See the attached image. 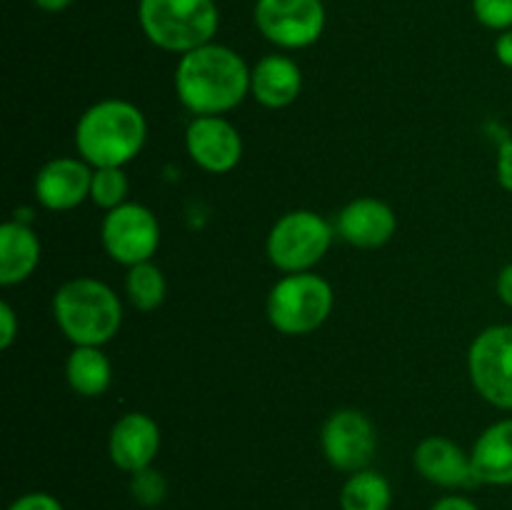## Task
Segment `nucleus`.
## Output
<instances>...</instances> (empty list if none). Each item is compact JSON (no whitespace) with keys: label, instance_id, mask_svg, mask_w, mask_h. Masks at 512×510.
I'll return each instance as SVG.
<instances>
[{"label":"nucleus","instance_id":"obj_1","mask_svg":"<svg viewBox=\"0 0 512 510\" xmlns=\"http://www.w3.org/2000/svg\"><path fill=\"white\" fill-rule=\"evenodd\" d=\"M175 95L193 115H225L250 95V68L238 50L213 40L180 55Z\"/></svg>","mask_w":512,"mask_h":510},{"label":"nucleus","instance_id":"obj_2","mask_svg":"<svg viewBox=\"0 0 512 510\" xmlns=\"http://www.w3.org/2000/svg\"><path fill=\"white\" fill-rule=\"evenodd\" d=\"M148 140V120L130 100L105 98L75 125V150L93 168H125Z\"/></svg>","mask_w":512,"mask_h":510},{"label":"nucleus","instance_id":"obj_3","mask_svg":"<svg viewBox=\"0 0 512 510\" xmlns=\"http://www.w3.org/2000/svg\"><path fill=\"white\" fill-rule=\"evenodd\" d=\"M53 318L73 345L103 348L123 325V303L108 283L80 275L55 290Z\"/></svg>","mask_w":512,"mask_h":510},{"label":"nucleus","instance_id":"obj_4","mask_svg":"<svg viewBox=\"0 0 512 510\" xmlns=\"http://www.w3.org/2000/svg\"><path fill=\"white\" fill-rule=\"evenodd\" d=\"M138 23L155 48L185 55L213 43L220 10L215 0H138Z\"/></svg>","mask_w":512,"mask_h":510},{"label":"nucleus","instance_id":"obj_5","mask_svg":"<svg viewBox=\"0 0 512 510\" xmlns=\"http://www.w3.org/2000/svg\"><path fill=\"white\" fill-rule=\"evenodd\" d=\"M335 305L333 285L323 275L288 273L270 288L265 313L280 335H308L330 318Z\"/></svg>","mask_w":512,"mask_h":510},{"label":"nucleus","instance_id":"obj_6","mask_svg":"<svg viewBox=\"0 0 512 510\" xmlns=\"http://www.w3.org/2000/svg\"><path fill=\"white\" fill-rule=\"evenodd\" d=\"M335 228L315 210H290L270 228L265 250L280 273H308L328 255Z\"/></svg>","mask_w":512,"mask_h":510},{"label":"nucleus","instance_id":"obj_7","mask_svg":"<svg viewBox=\"0 0 512 510\" xmlns=\"http://www.w3.org/2000/svg\"><path fill=\"white\" fill-rule=\"evenodd\" d=\"M468 375L475 393L512 413V323L480 330L468 350Z\"/></svg>","mask_w":512,"mask_h":510},{"label":"nucleus","instance_id":"obj_8","mask_svg":"<svg viewBox=\"0 0 512 510\" xmlns=\"http://www.w3.org/2000/svg\"><path fill=\"white\" fill-rule=\"evenodd\" d=\"M255 28L283 50L310 48L325 33L323 0H255Z\"/></svg>","mask_w":512,"mask_h":510},{"label":"nucleus","instance_id":"obj_9","mask_svg":"<svg viewBox=\"0 0 512 510\" xmlns=\"http://www.w3.org/2000/svg\"><path fill=\"white\" fill-rule=\"evenodd\" d=\"M100 243L115 263L133 265L153 260L160 248V223L150 208L140 203H123L108 210L100 223Z\"/></svg>","mask_w":512,"mask_h":510},{"label":"nucleus","instance_id":"obj_10","mask_svg":"<svg viewBox=\"0 0 512 510\" xmlns=\"http://www.w3.org/2000/svg\"><path fill=\"white\" fill-rule=\"evenodd\" d=\"M320 450L330 468L348 475L358 473L370 468L378 453V430L363 410L340 408L320 428Z\"/></svg>","mask_w":512,"mask_h":510},{"label":"nucleus","instance_id":"obj_11","mask_svg":"<svg viewBox=\"0 0 512 510\" xmlns=\"http://www.w3.org/2000/svg\"><path fill=\"white\" fill-rule=\"evenodd\" d=\"M185 150L200 170L230 173L243 158V138L223 115H195L185 128Z\"/></svg>","mask_w":512,"mask_h":510},{"label":"nucleus","instance_id":"obj_12","mask_svg":"<svg viewBox=\"0 0 512 510\" xmlns=\"http://www.w3.org/2000/svg\"><path fill=\"white\" fill-rule=\"evenodd\" d=\"M160 443H163V435H160V425L155 423L153 415L130 410V413L120 415L110 428L108 455L115 468L133 475L145 468H153L160 453Z\"/></svg>","mask_w":512,"mask_h":510},{"label":"nucleus","instance_id":"obj_13","mask_svg":"<svg viewBox=\"0 0 512 510\" xmlns=\"http://www.w3.org/2000/svg\"><path fill=\"white\" fill-rule=\"evenodd\" d=\"M93 170V165L85 163L83 158L48 160L33 180L35 198L43 208L55 210V213L78 208L80 203L90 200Z\"/></svg>","mask_w":512,"mask_h":510},{"label":"nucleus","instance_id":"obj_14","mask_svg":"<svg viewBox=\"0 0 512 510\" xmlns=\"http://www.w3.org/2000/svg\"><path fill=\"white\" fill-rule=\"evenodd\" d=\"M395 230H398L395 210L385 200L370 195L350 200L335 218V233L353 248H383L393 240Z\"/></svg>","mask_w":512,"mask_h":510},{"label":"nucleus","instance_id":"obj_15","mask_svg":"<svg viewBox=\"0 0 512 510\" xmlns=\"http://www.w3.org/2000/svg\"><path fill=\"white\" fill-rule=\"evenodd\" d=\"M413 465L428 483L448 490H463L478 485L473 475L470 453L445 435H428L413 450Z\"/></svg>","mask_w":512,"mask_h":510},{"label":"nucleus","instance_id":"obj_16","mask_svg":"<svg viewBox=\"0 0 512 510\" xmlns=\"http://www.w3.org/2000/svg\"><path fill=\"white\" fill-rule=\"evenodd\" d=\"M303 90V70L288 55H265L250 68V95L270 110L288 108Z\"/></svg>","mask_w":512,"mask_h":510},{"label":"nucleus","instance_id":"obj_17","mask_svg":"<svg viewBox=\"0 0 512 510\" xmlns=\"http://www.w3.org/2000/svg\"><path fill=\"white\" fill-rule=\"evenodd\" d=\"M470 463L478 485H512V418L495 420L475 438Z\"/></svg>","mask_w":512,"mask_h":510},{"label":"nucleus","instance_id":"obj_18","mask_svg":"<svg viewBox=\"0 0 512 510\" xmlns=\"http://www.w3.org/2000/svg\"><path fill=\"white\" fill-rule=\"evenodd\" d=\"M40 265V238L28 223L8 220L0 225V285L13 288L28 280Z\"/></svg>","mask_w":512,"mask_h":510},{"label":"nucleus","instance_id":"obj_19","mask_svg":"<svg viewBox=\"0 0 512 510\" xmlns=\"http://www.w3.org/2000/svg\"><path fill=\"white\" fill-rule=\"evenodd\" d=\"M65 378L80 398H100L108 393L110 383H113V365L103 348L75 345L65 360Z\"/></svg>","mask_w":512,"mask_h":510},{"label":"nucleus","instance_id":"obj_20","mask_svg":"<svg viewBox=\"0 0 512 510\" xmlns=\"http://www.w3.org/2000/svg\"><path fill=\"white\" fill-rule=\"evenodd\" d=\"M338 500L340 510H390L393 488L383 473L365 468L345 478Z\"/></svg>","mask_w":512,"mask_h":510},{"label":"nucleus","instance_id":"obj_21","mask_svg":"<svg viewBox=\"0 0 512 510\" xmlns=\"http://www.w3.org/2000/svg\"><path fill=\"white\" fill-rule=\"evenodd\" d=\"M165 290H168L165 275L153 260H145V263L128 268V275H125V295H128L130 305L135 310L150 313V310L160 308L165 300Z\"/></svg>","mask_w":512,"mask_h":510},{"label":"nucleus","instance_id":"obj_22","mask_svg":"<svg viewBox=\"0 0 512 510\" xmlns=\"http://www.w3.org/2000/svg\"><path fill=\"white\" fill-rule=\"evenodd\" d=\"M130 183L123 168H95L93 170V185H90V200L105 213L118 205L128 203Z\"/></svg>","mask_w":512,"mask_h":510},{"label":"nucleus","instance_id":"obj_23","mask_svg":"<svg viewBox=\"0 0 512 510\" xmlns=\"http://www.w3.org/2000/svg\"><path fill=\"white\" fill-rule=\"evenodd\" d=\"M130 495L143 508H158L168 498V480L155 468H145L130 475Z\"/></svg>","mask_w":512,"mask_h":510},{"label":"nucleus","instance_id":"obj_24","mask_svg":"<svg viewBox=\"0 0 512 510\" xmlns=\"http://www.w3.org/2000/svg\"><path fill=\"white\" fill-rule=\"evenodd\" d=\"M473 15L488 30L512 28V0H473Z\"/></svg>","mask_w":512,"mask_h":510},{"label":"nucleus","instance_id":"obj_25","mask_svg":"<svg viewBox=\"0 0 512 510\" xmlns=\"http://www.w3.org/2000/svg\"><path fill=\"white\" fill-rule=\"evenodd\" d=\"M495 173H498L500 188L512 193V135H498V160H495Z\"/></svg>","mask_w":512,"mask_h":510},{"label":"nucleus","instance_id":"obj_26","mask_svg":"<svg viewBox=\"0 0 512 510\" xmlns=\"http://www.w3.org/2000/svg\"><path fill=\"white\" fill-rule=\"evenodd\" d=\"M8 510H65V508L55 495L45 493V490H30V493H23L20 498H15L13 503L8 505Z\"/></svg>","mask_w":512,"mask_h":510},{"label":"nucleus","instance_id":"obj_27","mask_svg":"<svg viewBox=\"0 0 512 510\" xmlns=\"http://www.w3.org/2000/svg\"><path fill=\"white\" fill-rule=\"evenodd\" d=\"M18 338V315H15L13 305L0 303V348L8 350Z\"/></svg>","mask_w":512,"mask_h":510},{"label":"nucleus","instance_id":"obj_28","mask_svg":"<svg viewBox=\"0 0 512 510\" xmlns=\"http://www.w3.org/2000/svg\"><path fill=\"white\" fill-rule=\"evenodd\" d=\"M430 510H480L475 500H470L468 495H460V493H450L443 495V498L435 500L430 505Z\"/></svg>","mask_w":512,"mask_h":510},{"label":"nucleus","instance_id":"obj_29","mask_svg":"<svg viewBox=\"0 0 512 510\" xmlns=\"http://www.w3.org/2000/svg\"><path fill=\"white\" fill-rule=\"evenodd\" d=\"M495 58L500 60V65L512 70V28L498 33V40H495Z\"/></svg>","mask_w":512,"mask_h":510},{"label":"nucleus","instance_id":"obj_30","mask_svg":"<svg viewBox=\"0 0 512 510\" xmlns=\"http://www.w3.org/2000/svg\"><path fill=\"white\" fill-rule=\"evenodd\" d=\"M495 290H498V298L512 310V263L505 265V268L498 273Z\"/></svg>","mask_w":512,"mask_h":510},{"label":"nucleus","instance_id":"obj_31","mask_svg":"<svg viewBox=\"0 0 512 510\" xmlns=\"http://www.w3.org/2000/svg\"><path fill=\"white\" fill-rule=\"evenodd\" d=\"M35 5H38L40 10H45V13H60V10L68 8L73 0H33Z\"/></svg>","mask_w":512,"mask_h":510}]
</instances>
